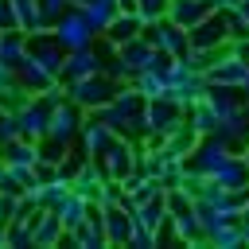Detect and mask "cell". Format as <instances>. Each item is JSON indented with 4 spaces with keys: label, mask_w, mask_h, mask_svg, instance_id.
Segmentation results:
<instances>
[{
    "label": "cell",
    "mask_w": 249,
    "mask_h": 249,
    "mask_svg": "<svg viewBox=\"0 0 249 249\" xmlns=\"http://www.w3.org/2000/svg\"><path fill=\"white\" fill-rule=\"evenodd\" d=\"M93 117L105 121L117 136L140 140V136H144V93H140L132 82H124V86H117V93H113L101 109H93Z\"/></svg>",
    "instance_id": "1"
},
{
    "label": "cell",
    "mask_w": 249,
    "mask_h": 249,
    "mask_svg": "<svg viewBox=\"0 0 249 249\" xmlns=\"http://www.w3.org/2000/svg\"><path fill=\"white\" fill-rule=\"evenodd\" d=\"M206 93V74L195 70L187 58H171L167 62V97H175L179 105H195Z\"/></svg>",
    "instance_id": "2"
},
{
    "label": "cell",
    "mask_w": 249,
    "mask_h": 249,
    "mask_svg": "<svg viewBox=\"0 0 249 249\" xmlns=\"http://www.w3.org/2000/svg\"><path fill=\"white\" fill-rule=\"evenodd\" d=\"M179 124H187V105L175 97H152L144 101V136H171Z\"/></svg>",
    "instance_id": "3"
},
{
    "label": "cell",
    "mask_w": 249,
    "mask_h": 249,
    "mask_svg": "<svg viewBox=\"0 0 249 249\" xmlns=\"http://www.w3.org/2000/svg\"><path fill=\"white\" fill-rule=\"evenodd\" d=\"M51 31H54V39H58L66 51H82V47H93V43L101 39V35L89 27V19L82 16V8H78V4H70V8L51 23Z\"/></svg>",
    "instance_id": "4"
},
{
    "label": "cell",
    "mask_w": 249,
    "mask_h": 249,
    "mask_svg": "<svg viewBox=\"0 0 249 249\" xmlns=\"http://www.w3.org/2000/svg\"><path fill=\"white\" fill-rule=\"evenodd\" d=\"M113 93H117V82H113L105 70H101V74H89V78H78V82H66V97H70L82 113L101 109Z\"/></svg>",
    "instance_id": "5"
},
{
    "label": "cell",
    "mask_w": 249,
    "mask_h": 249,
    "mask_svg": "<svg viewBox=\"0 0 249 249\" xmlns=\"http://www.w3.org/2000/svg\"><path fill=\"white\" fill-rule=\"evenodd\" d=\"M230 39H233V19H230V12H206L195 27H191V47H206V51H222V47H230Z\"/></svg>",
    "instance_id": "6"
},
{
    "label": "cell",
    "mask_w": 249,
    "mask_h": 249,
    "mask_svg": "<svg viewBox=\"0 0 249 249\" xmlns=\"http://www.w3.org/2000/svg\"><path fill=\"white\" fill-rule=\"evenodd\" d=\"M144 35L156 43V51H163V54H171V58H187V54H191V31L179 27V23L167 19V16H160L156 23H148Z\"/></svg>",
    "instance_id": "7"
},
{
    "label": "cell",
    "mask_w": 249,
    "mask_h": 249,
    "mask_svg": "<svg viewBox=\"0 0 249 249\" xmlns=\"http://www.w3.org/2000/svg\"><path fill=\"white\" fill-rule=\"evenodd\" d=\"M97 160H101L105 175L121 183L124 175H132V171H136V160H140V140H132V136H117V140H113V144H109Z\"/></svg>",
    "instance_id": "8"
},
{
    "label": "cell",
    "mask_w": 249,
    "mask_h": 249,
    "mask_svg": "<svg viewBox=\"0 0 249 249\" xmlns=\"http://www.w3.org/2000/svg\"><path fill=\"white\" fill-rule=\"evenodd\" d=\"M82 121H86V113L66 97V101H58L54 109H51V124H47V140H58V144H66V148H74L78 144V128H82Z\"/></svg>",
    "instance_id": "9"
},
{
    "label": "cell",
    "mask_w": 249,
    "mask_h": 249,
    "mask_svg": "<svg viewBox=\"0 0 249 249\" xmlns=\"http://www.w3.org/2000/svg\"><path fill=\"white\" fill-rule=\"evenodd\" d=\"M16 124H19V136L23 140H47V124H51V105L39 97V93H31L19 109H16Z\"/></svg>",
    "instance_id": "10"
},
{
    "label": "cell",
    "mask_w": 249,
    "mask_h": 249,
    "mask_svg": "<svg viewBox=\"0 0 249 249\" xmlns=\"http://www.w3.org/2000/svg\"><path fill=\"white\" fill-rule=\"evenodd\" d=\"M245 74H249V62L237 58L230 47H222V54L214 58V66H206V86H233V89H241Z\"/></svg>",
    "instance_id": "11"
},
{
    "label": "cell",
    "mask_w": 249,
    "mask_h": 249,
    "mask_svg": "<svg viewBox=\"0 0 249 249\" xmlns=\"http://www.w3.org/2000/svg\"><path fill=\"white\" fill-rule=\"evenodd\" d=\"M109 183H113V179L105 175V167H101V160H93V156H86L70 187H74L78 195H86L89 202H101V198H105V187H109Z\"/></svg>",
    "instance_id": "12"
},
{
    "label": "cell",
    "mask_w": 249,
    "mask_h": 249,
    "mask_svg": "<svg viewBox=\"0 0 249 249\" xmlns=\"http://www.w3.org/2000/svg\"><path fill=\"white\" fill-rule=\"evenodd\" d=\"M66 241L78 245V249H105L109 237H105V222H101V202L89 206V218L78 222L74 230H66Z\"/></svg>",
    "instance_id": "13"
},
{
    "label": "cell",
    "mask_w": 249,
    "mask_h": 249,
    "mask_svg": "<svg viewBox=\"0 0 249 249\" xmlns=\"http://www.w3.org/2000/svg\"><path fill=\"white\" fill-rule=\"evenodd\" d=\"M113 140H117V132H113L105 121H97L93 113H86V121H82V128H78V152L97 160V156H101Z\"/></svg>",
    "instance_id": "14"
},
{
    "label": "cell",
    "mask_w": 249,
    "mask_h": 249,
    "mask_svg": "<svg viewBox=\"0 0 249 249\" xmlns=\"http://www.w3.org/2000/svg\"><path fill=\"white\" fill-rule=\"evenodd\" d=\"M101 70H105L101 51H93V47L66 51V62H62V82H78V78H89V74H101Z\"/></svg>",
    "instance_id": "15"
},
{
    "label": "cell",
    "mask_w": 249,
    "mask_h": 249,
    "mask_svg": "<svg viewBox=\"0 0 249 249\" xmlns=\"http://www.w3.org/2000/svg\"><path fill=\"white\" fill-rule=\"evenodd\" d=\"M101 222H105V237L109 245H128L132 233V210L124 202H101Z\"/></svg>",
    "instance_id": "16"
},
{
    "label": "cell",
    "mask_w": 249,
    "mask_h": 249,
    "mask_svg": "<svg viewBox=\"0 0 249 249\" xmlns=\"http://www.w3.org/2000/svg\"><path fill=\"white\" fill-rule=\"evenodd\" d=\"M16 74H19V86H23L27 93H43L47 86H54V82H58V74H54L47 62H39L31 51H27V58L19 62V70H16Z\"/></svg>",
    "instance_id": "17"
},
{
    "label": "cell",
    "mask_w": 249,
    "mask_h": 249,
    "mask_svg": "<svg viewBox=\"0 0 249 249\" xmlns=\"http://www.w3.org/2000/svg\"><path fill=\"white\" fill-rule=\"evenodd\" d=\"M144 19H140V12H117L113 19H109V27L101 31V39H109L113 47H121V43H128V39H136V35H144Z\"/></svg>",
    "instance_id": "18"
},
{
    "label": "cell",
    "mask_w": 249,
    "mask_h": 249,
    "mask_svg": "<svg viewBox=\"0 0 249 249\" xmlns=\"http://www.w3.org/2000/svg\"><path fill=\"white\" fill-rule=\"evenodd\" d=\"M62 237H66L62 218L54 210H39V218L31 226V245H62Z\"/></svg>",
    "instance_id": "19"
},
{
    "label": "cell",
    "mask_w": 249,
    "mask_h": 249,
    "mask_svg": "<svg viewBox=\"0 0 249 249\" xmlns=\"http://www.w3.org/2000/svg\"><path fill=\"white\" fill-rule=\"evenodd\" d=\"M202 136L191 128V124H179L171 136H163L160 140V148H163V156L167 160H191V152H195V144H198Z\"/></svg>",
    "instance_id": "20"
},
{
    "label": "cell",
    "mask_w": 249,
    "mask_h": 249,
    "mask_svg": "<svg viewBox=\"0 0 249 249\" xmlns=\"http://www.w3.org/2000/svg\"><path fill=\"white\" fill-rule=\"evenodd\" d=\"M89 206H93V202H89L86 195H78V191L70 187V191L62 195V202L54 206V214L62 218V226H66V230H74L78 222H86V218H89Z\"/></svg>",
    "instance_id": "21"
},
{
    "label": "cell",
    "mask_w": 249,
    "mask_h": 249,
    "mask_svg": "<svg viewBox=\"0 0 249 249\" xmlns=\"http://www.w3.org/2000/svg\"><path fill=\"white\" fill-rule=\"evenodd\" d=\"M0 160H4L8 167H39V144H35V140L16 136L12 144H4V148H0Z\"/></svg>",
    "instance_id": "22"
},
{
    "label": "cell",
    "mask_w": 249,
    "mask_h": 249,
    "mask_svg": "<svg viewBox=\"0 0 249 249\" xmlns=\"http://www.w3.org/2000/svg\"><path fill=\"white\" fill-rule=\"evenodd\" d=\"M206 12H214L210 0H171V4H167V19H175V23L187 27V31H191Z\"/></svg>",
    "instance_id": "23"
},
{
    "label": "cell",
    "mask_w": 249,
    "mask_h": 249,
    "mask_svg": "<svg viewBox=\"0 0 249 249\" xmlns=\"http://www.w3.org/2000/svg\"><path fill=\"white\" fill-rule=\"evenodd\" d=\"M187 124H191L198 136H210V132H218V113H214V105L206 101V93H202L195 105H187Z\"/></svg>",
    "instance_id": "24"
},
{
    "label": "cell",
    "mask_w": 249,
    "mask_h": 249,
    "mask_svg": "<svg viewBox=\"0 0 249 249\" xmlns=\"http://www.w3.org/2000/svg\"><path fill=\"white\" fill-rule=\"evenodd\" d=\"M27 51H31L27 31H0V62H8V66L19 70V62L27 58Z\"/></svg>",
    "instance_id": "25"
},
{
    "label": "cell",
    "mask_w": 249,
    "mask_h": 249,
    "mask_svg": "<svg viewBox=\"0 0 249 249\" xmlns=\"http://www.w3.org/2000/svg\"><path fill=\"white\" fill-rule=\"evenodd\" d=\"M78 8H82V16L89 19V27H93L97 35H101V31L109 27V19L121 12V8H117V0H86V4H78Z\"/></svg>",
    "instance_id": "26"
},
{
    "label": "cell",
    "mask_w": 249,
    "mask_h": 249,
    "mask_svg": "<svg viewBox=\"0 0 249 249\" xmlns=\"http://www.w3.org/2000/svg\"><path fill=\"white\" fill-rule=\"evenodd\" d=\"M132 86L144 93V101H152V97H167V70H140L136 78H132Z\"/></svg>",
    "instance_id": "27"
},
{
    "label": "cell",
    "mask_w": 249,
    "mask_h": 249,
    "mask_svg": "<svg viewBox=\"0 0 249 249\" xmlns=\"http://www.w3.org/2000/svg\"><path fill=\"white\" fill-rule=\"evenodd\" d=\"M206 245H218V249H237V245H245L241 222H218V226L206 233Z\"/></svg>",
    "instance_id": "28"
},
{
    "label": "cell",
    "mask_w": 249,
    "mask_h": 249,
    "mask_svg": "<svg viewBox=\"0 0 249 249\" xmlns=\"http://www.w3.org/2000/svg\"><path fill=\"white\" fill-rule=\"evenodd\" d=\"M31 226L35 222H23V218H12L4 226V245L8 249H19V245H31Z\"/></svg>",
    "instance_id": "29"
},
{
    "label": "cell",
    "mask_w": 249,
    "mask_h": 249,
    "mask_svg": "<svg viewBox=\"0 0 249 249\" xmlns=\"http://www.w3.org/2000/svg\"><path fill=\"white\" fill-rule=\"evenodd\" d=\"M66 156H70L66 144H58V140H39V163H54V167H58Z\"/></svg>",
    "instance_id": "30"
},
{
    "label": "cell",
    "mask_w": 249,
    "mask_h": 249,
    "mask_svg": "<svg viewBox=\"0 0 249 249\" xmlns=\"http://www.w3.org/2000/svg\"><path fill=\"white\" fill-rule=\"evenodd\" d=\"M16 136H19V124H16V109L0 105V148H4V144H12Z\"/></svg>",
    "instance_id": "31"
},
{
    "label": "cell",
    "mask_w": 249,
    "mask_h": 249,
    "mask_svg": "<svg viewBox=\"0 0 249 249\" xmlns=\"http://www.w3.org/2000/svg\"><path fill=\"white\" fill-rule=\"evenodd\" d=\"M183 175H187V160H167L160 183H163V187H183Z\"/></svg>",
    "instance_id": "32"
},
{
    "label": "cell",
    "mask_w": 249,
    "mask_h": 249,
    "mask_svg": "<svg viewBox=\"0 0 249 249\" xmlns=\"http://www.w3.org/2000/svg\"><path fill=\"white\" fill-rule=\"evenodd\" d=\"M167 4L171 0H136V12H140L144 23H156L160 16H167Z\"/></svg>",
    "instance_id": "33"
},
{
    "label": "cell",
    "mask_w": 249,
    "mask_h": 249,
    "mask_svg": "<svg viewBox=\"0 0 249 249\" xmlns=\"http://www.w3.org/2000/svg\"><path fill=\"white\" fill-rule=\"evenodd\" d=\"M105 74H109V78H113L117 86H124V82H132V78H136V74H132V70H128V66H124L121 58H117V51H113V54L105 58Z\"/></svg>",
    "instance_id": "34"
},
{
    "label": "cell",
    "mask_w": 249,
    "mask_h": 249,
    "mask_svg": "<svg viewBox=\"0 0 249 249\" xmlns=\"http://www.w3.org/2000/svg\"><path fill=\"white\" fill-rule=\"evenodd\" d=\"M0 31H19V12L12 0H0Z\"/></svg>",
    "instance_id": "35"
},
{
    "label": "cell",
    "mask_w": 249,
    "mask_h": 249,
    "mask_svg": "<svg viewBox=\"0 0 249 249\" xmlns=\"http://www.w3.org/2000/svg\"><path fill=\"white\" fill-rule=\"evenodd\" d=\"M128 245H132V249H152V245H160V241H156V233H152V230H144V226H132V233H128Z\"/></svg>",
    "instance_id": "36"
},
{
    "label": "cell",
    "mask_w": 249,
    "mask_h": 249,
    "mask_svg": "<svg viewBox=\"0 0 249 249\" xmlns=\"http://www.w3.org/2000/svg\"><path fill=\"white\" fill-rule=\"evenodd\" d=\"M70 4H74V0H39V8L47 12V19H51V23H54V19H58V16H62Z\"/></svg>",
    "instance_id": "37"
},
{
    "label": "cell",
    "mask_w": 249,
    "mask_h": 249,
    "mask_svg": "<svg viewBox=\"0 0 249 249\" xmlns=\"http://www.w3.org/2000/svg\"><path fill=\"white\" fill-rule=\"evenodd\" d=\"M237 222H241V237H245V245H249V210H241Z\"/></svg>",
    "instance_id": "38"
},
{
    "label": "cell",
    "mask_w": 249,
    "mask_h": 249,
    "mask_svg": "<svg viewBox=\"0 0 249 249\" xmlns=\"http://www.w3.org/2000/svg\"><path fill=\"white\" fill-rule=\"evenodd\" d=\"M117 8L121 12H136V0H117Z\"/></svg>",
    "instance_id": "39"
},
{
    "label": "cell",
    "mask_w": 249,
    "mask_h": 249,
    "mask_svg": "<svg viewBox=\"0 0 249 249\" xmlns=\"http://www.w3.org/2000/svg\"><path fill=\"white\" fill-rule=\"evenodd\" d=\"M241 93H245V101H249V74H245V82H241Z\"/></svg>",
    "instance_id": "40"
},
{
    "label": "cell",
    "mask_w": 249,
    "mask_h": 249,
    "mask_svg": "<svg viewBox=\"0 0 249 249\" xmlns=\"http://www.w3.org/2000/svg\"><path fill=\"white\" fill-rule=\"evenodd\" d=\"M245 121H249V105H245Z\"/></svg>",
    "instance_id": "41"
},
{
    "label": "cell",
    "mask_w": 249,
    "mask_h": 249,
    "mask_svg": "<svg viewBox=\"0 0 249 249\" xmlns=\"http://www.w3.org/2000/svg\"><path fill=\"white\" fill-rule=\"evenodd\" d=\"M74 4H86V0H74Z\"/></svg>",
    "instance_id": "42"
},
{
    "label": "cell",
    "mask_w": 249,
    "mask_h": 249,
    "mask_svg": "<svg viewBox=\"0 0 249 249\" xmlns=\"http://www.w3.org/2000/svg\"><path fill=\"white\" fill-rule=\"evenodd\" d=\"M245 210H249V202H245Z\"/></svg>",
    "instance_id": "43"
}]
</instances>
